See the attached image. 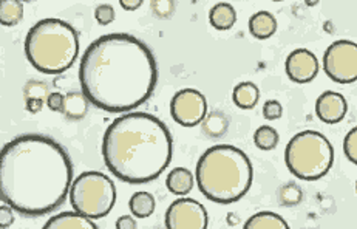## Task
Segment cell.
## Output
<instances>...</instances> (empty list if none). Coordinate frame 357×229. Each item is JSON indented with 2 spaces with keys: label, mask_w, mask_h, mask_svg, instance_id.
I'll return each instance as SVG.
<instances>
[{
  "label": "cell",
  "mask_w": 357,
  "mask_h": 229,
  "mask_svg": "<svg viewBox=\"0 0 357 229\" xmlns=\"http://www.w3.org/2000/svg\"><path fill=\"white\" fill-rule=\"evenodd\" d=\"M25 56L31 66L45 75H61L73 66L79 54V36L66 20L42 19L25 38Z\"/></svg>",
  "instance_id": "cell-5"
},
{
  "label": "cell",
  "mask_w": 357,
  "mask_h": 229,
  "mask_svg": "<svg viewBox=\"0 0 357 229\" xmlns=\"http://www.w3.org/2000/svg\"><path fill=\"white\" fill-rule=\"evenodd\" d=\"M202 124H203V132L212 138L223 137L227 131V126H229L225 114L220 112L209 113Z\"/></svg>",
  "instance_id": "cell-23"
},
{
  "label": "cell",
  "mask_w": 357,
  "mask_h": 229,
  "mask_svg": "<svg viewBox=\"0 0 357 229\" xmlns=\"http://www.w3.org/2000/svg\"><path fill=\"white\" fill-rule=\"evenodd\" d=\"M166 186L169 192H172L174 195L185 197L194 189L195 175L185 168H175L169 172L166 178Z\"/></svg>",
  "instance_id": "cell-14"
},
{
  "label": "cell",
  "mask_w": 357,
  "mask_h": 229,
  "mask_svg": "<svg viewBox=\"0 0 357 229\" xmlns=\"http://www.w3.org/2000/svg\"><path fill=\"white\" fill-rule=\"evenodd\" d=\"M82 93L98 109L130 113L152 96L158 66L138 38L112 33L91 42L79 64Z\"/></svg>",
  "instance_id": "cell-1"
},
{
  "label": "cell",
  "mask_w": 357,
  "mask_h": 229,
  "mask_svg": "<svg viewBox=\"0 0 357 229\" xmlns=\"http://www.w3.org/2000/svg\"><path fill=\"white\" fill-rule=\"evenodd\" d=\"M263 117L269 121L280 119L283 117V105L280 104V101H277V99H269V101H266L265 105H263Z\"/></svg>",
  "instance_id": "cell-28"
},
{
  "label": "cell",
  "mask_w": 357,
  "mask_h": 229,
  "mask_svg": "<svg viewBox=\"0 0 357 229\" xmlns=\"http://www.w3.org/2000/svg\"><path fill=\"white\" fill-rule=\"evenodd\" d=\"M45 103H47V105H48V109H50V110L62 113V110H63V104H66V95H62V93H58V91L50 93V96L47 98V101H45Z\"/></svg>",
  "instance_id": "cell-29"
},
{
  "label": "cell",
  "mask_w": 357,
  "mask_h": 229,
  "mask_svg": "<svg viewBox=\"0 0 357 229\" xmlns=\"http://www.w3.org/2000/svg\"><path fill=\"white\" fill-rule=\"evenodd\" d=\"M278 202H280L283 206L292 207L297 206L303 198V192L300 189V186L296 183H287L280 186L278 189Z\"/></svg>",
  "instance_id": "cell-24"
},
{
  "label": "cell",
  "mask_w": 357,
  "mask_h": 229,
  "mask_svg": "<svg viewBox=\"0 0 357 229\" xmlns=\"http://www.w3.org/2000/svg\"><path fill=\"white\" fill-rule=\"evenodd\" d=\"M284 70H287V75L292 82L308 84L316 80L320 64L317 56L310 52L308 48H297L288 54Z\"/></svg>",
  "instance_id": "cell-11"
},
{
  "label": "cell",
  "mask_w": 357,
  "mask_h": 229,
  "mask_svg": "<svg viewBox=\"0 0 357 229\" xmlns=\"http://www.w3.org/2000/svg\"><path fill=\"white\" fill-rule=\"evenodd\" d=\"M344 154L349 161L357 164V126L345 135Z\"/></svg>",
  "instance_id": "cell-26"
},
{
  "label": "cell",
  "mask_w": 357,
  "mask_h": 229,
  "mask_svg": "<svg viewBox=\"0 0 357 229\" xmlns=\"http://www.w3.org/2000/svg\"><path fill=\"white\" fill-rule=\"evenodd\" d=\"M115 17V8L110 3H101L95 8V19L99 25H110Z\"/></svg>",
  "instance_id": "cell-27"
},
{
  "label": "cell",
  "mask_w": 357,
  "mask_h": 229,
  "mask_svg": "<svg viewBox=\"0 0 357 229\" xmlns=\"http://www.w3.org/2000/svg\"><path fill=\"white\" fill-rule=\"evenodd\" d=\"M356 192H357V182H356Z\"/></svg>",
  "instance_id": "cell-34"
},
{
  "label": "cell",
  "mask_w": 357,
  "mask_h": 229,
  "mask_svg": "<svg viewBox=\"0 0 357 229\" xmlns=\"http://www.w3.org/2000/svg\"><path fill=\"white\" fill-rule=\"evenodd\" d=\"M70 203L81 216L96 220L110 214L116 203V186L102 172L89 170L76 178L70 188Z\"/></svg>",
  "instance_id": "cell-7"
},
{
  "label": "cell",
  "mask_w": 357,
  "mask_h": 229,
  "mask_svg": "<svg viewBox=\"0 0 357 229\" xmlns=\"http://www.w3.org/2000/svg\"><path fill=\"white\" fill-rule=\"evenodd\" d=\"M278 141H280V135L271 126H260L254 132V145L260 150H265V152L275 149L278 146Z\"/></svg>",
  "instance_id": "cell-22"
},
{
  "label": "cell",
  "mask_w": 357,
  "mask_h": 229,
  "mask_svg": "<svg viewBox=\"0 0 357 229\" xmlns=\"http://www.w3.org/2000/svg\"><path fill=\"white\" fill-rule=\"evenodd\" d=\"M277 31V19L269 11H259L249 19V33L255 39L265 40L274 36Z\"/></svg>",
  "instance_id": "cell-15"
},
{
  "label": "cell",
  "mask_w": 357,
  "mask_h": 229,
  "mask_svg": "<svg viewBox=\"0 0 357 229\" xmlns=\"http://www.w3.org/2000/svg\"><path fill=\"white\" fill-rule=\"evenodd\" d=\"M156 202L155 197L150 192H135L128 200V209L135 219H147L155 212Z\"/></svg>",
  "instance_id": "cell-20"
},
{
  "label": "cell",
  "mask_w": 357,
  "mask_h": 229,
  "mask_svg": "<svg viewBox=\"0 0 357 229\" xmlns=\"http://www.w3.org/2000/svg\"><path fill=\"white\" fill-rule=\"evenodd\" d=\"M24 17V3L19 0H2L0 2V24L3 27L17 25Z\"/></svg>",
  "instance_id": "cell-21"
},
{
  "label": "cell",
  "mask_w": 357,
  "mask_h": 229,
  "mask_svg": "<svg viewBox=\"0 0 357 229\" xmlns=\"http://www.w3.org/2000/svg\"><path fill=\"white\" fill-rule=\"evenodd\" d=\"M348 103L342 93L326 90L317 98L316 114L325 124H337L345 118Z\"/></svg>",
  "instance_id": "cell-12"
},
{
  "label": "cell",
  "mask_w": 357,
  "mask_h": 229,
  "mask_svg": "<svg viewBox=\"0 0 357 229\" xmlns=\"http://www.w3.org/2000/svg\"><path fill=\"white\" fill-rule=\"evenodd\" d=\"M243 229H291L282 216L271 211L257 212L246 220Z\"/></svg>",
  "instance_id": "cell-19"
},
{
  "label": "cell",
  "mask_w": 357,
  "mask_h": 229,
  "mask_svg": "<svg viewBox=\"0 0 357 229\" xmlns=\"http://www.w3.org/2000/svg\"><path fill=\"white\" fill-rule=\"evenodd\" d=\"M42 229H99L95 221L77 214L75 211L61 212L58 216L48 219Z\"/></svg>",
  "instance_id": "cell-13"
},
{
  "label": "cell",
  "mask_w": 357,
  "mask_h": 229,
  "mask_svg": "<svg viewBox=\"0 0 357 229\" xmlns=\"http://www.w3.org/2000/svg\"><path fill=\"white\" fill-rule=\"evenodd\" d=\"M195 178L199 192L206 198L213 203L231 205L251 189L252 163L241 149L217 145L199 156Z\"/></svg>",
  "instance_id": "cell-4"
},
{
  "label": "cell",
  "mask_w": 357,
  "mask_h": 229,
  "mask_svg": "<svg viewBox=\"0 0 357 229\" xmlns=\"http://www.w3.org/2000/svg\"><path fill=\"white\" fill-rule=\"evenodd\" d=\"M324 70L326 76L337 84H353L357 81V44L353 40H335L324 54Z\"/></svg>",
  "instance_id": "cell-8"
},
{
  "label": "cell",
  "mask_w": 357,
  "mask_h": 229,
  "mask_svg": "<svg viewBox=\"0 0 357 229\" xmlns=\"http://www.w3.org/2000/svg\"><path fill=\"white\" fill-rule=\"evenodd\" d=\"M90 101L82 91H71L66 95L62 114L70 121H81L89 113Z\"/></svg>",
  "instance_id": "cell-18"
},
{
  "label": "cell",
  "mask_w": 357,
  "mask_h": 229,
  "mask_svg": "<svg viewBox=\"0 0 357 229\" xmlns=\"http://www.w3.org/2000/svg\"><path fill=\"white\" fill-rule=\"evenodd\" d=\"M209 107L206 96L197 89L178 90L170 101V114L176 124L195 127L208 117Z\"/></svg>",
  "instance_id": "cell-9"
},
{
  "label": "cell",
  "mask_w": 357,
  "mask_h": 229,
  "mask_svg": "<svg viewBox=\"0 0 357 229\" xmlns=\"http://www.w3.org/2000/svg\"><path fill=\"white\" fill-rule=\"evenodd\" d=\"M209 22L215 30H231L235 22H237V11L227 2L215 3L209 11Z\"/></svg>",
  "instance_id": "cell-17"
},
{
  "label": "cell",
  "mask_w": 357,
  "mask_h": 229,
  "mask_svg": "<svg viewBox=\"0 0 357 229\" xmlns=\"http://www.w3.org/2000/svg\"><path fill=\"white\" fill-rule=\"evenodd\" d=\"M14 223V209L8 205L0 207V228L6 229Z\"/></svg>",
  "instance_id": "cell-30"
},
{
  "label": "cell",
  "mask_w": 357,
  "mask_h": 229,
  "mask_svg": "<svg viewBox=\"0 0 357 229\" xmlns=\"http://www.w3.org/2000/svg\"><path fill=\"white\" fill-rule=\"evenodd\" d=\"M119 5L123 6L126 11H135L142 5V0H119Z\"/></svg>",
  "instance_id": "cell-33"
},
{
  "label": "cell",
  "mask_w": 357,
  "mask_h": 229,
  "mask_svg": "<svg viewBox=\"0 0 357 229\" xmlns=\"http://www.w3.org/2000/svg\"><path fill=\"white\" fill-rule=\"evenodd\" d=\"M232 101L238 107V109H243V110L254 109V107L260 101L259 85L251 81L237 84L232 91Z\"/></svg>",
  "instance_id": "cell-16"
},
{
  "label": "cell",
  "mask_w": 357,
  "mask_h": 229,
  "mask_svg": "<svg viewBox=\"0 0 357 229\" xmlns=\"http://www.w3.org/2000/svg\"><path fill=\"white\" fill-rule=\"evenodd\" d=\"M73 184V164L58 141L22 135L0 155V198L26 217H40L66 202Z\"/></svg>",
  "instance_id": "cell-2"
},
{
  "label": "cell",
  "mask_w": 357,
  "mask_h": 229,
  "mask_svg": "<svg viewBox=\"0 0 357 229\" xmlns=\"http://www.w3.org/2000/svg\"><path fill=\"white\" fill-rule=\"evenodd\" d=\"M25 109L30 113H39L44 109V101L42 99H25Z\"/></svg>",
  "instance_id": "cell-32"
},
{
  "label": "cell",
  "mask_w": 357,
  "mask_h": 229,
  "mask_svg": "<svg viewBox=\"0 0 357 229\" xmlns=\"http://www.w3.org/2000/svg\"><path fill=\"white\" fill-rule=\"evenodd\" d=\"M174 140L167 126L153 114L130 112L107 127L102 138L105 166L118 180L153 182L172 161Z\"/></svg>",
  "instance_id": "cell-3"
},
{
  "label": "cell",
  "mask_w": 357,
  "mask_h": 229,
  "mask_svg": "<svg viewBox=\"0 0 357 229\" xmlns=\"http://www.w3.org/2000/svg\"><path fill=\"white\" fill-rule=\"evenodd\" d=\"M164 223L166 229H208L209 216L197 200L183 197L167 207Z\"/></svg>",
  "instance_id": "cell-10"
},
{
  "label": "cell",
  "mask_w": 357,
  "mask_h": 229,
  "mask_svg": "<svg viewBox=\"0 0 357 229\" xmlns=\"http://www.w3.org/2000/svg\"><path fill=\"white\" fill-rule=\"evenodd\" d=\"M138 223L133 216H121L116 220V229H137Z\"/></svg>",
  "instance_id": "cell-31"
},
{
  "label": "cell",
  "mask_w": 357,
  "mask_h": 229,
  "mask_svg": "<svg viewBox=\"0 0 357 229\" xmlns=\"http://www.w3.org/2000/svg\"><path fill=\"white\" fill-rule=\"evenodd\" d=\"M24 96L25 99H42L47 101L50 96L48 85L44 81H28L24 87Z\"/></svg>",
  "instance_id": "cell-25"
},
{
  "label": "cell",
  "mask_w": 357,
  "mask_h": 229,
  "mask_svg": "<svg viewBox=\"0 0 357 229\" xmlns=\"http://www.w3.org/2000/svg\"><path fill=\"white\" fill-rule=\"evenodd\" d=\"M284 163L298 180L316 182L333 168L334 149L325 135L303 131L289 140L284 150Z\"/></svg>",
  "instance_id": "cell-6"
}]
</instances>
